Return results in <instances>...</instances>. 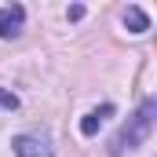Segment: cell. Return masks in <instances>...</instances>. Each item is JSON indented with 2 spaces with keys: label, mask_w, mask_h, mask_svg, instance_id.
<instances>
[{
  "label": "cell",
  "mask_w": 157,
  "mask_h": 157,
  "mask_svg": "<svg viewBox=\"0 0 157 157\" xmlns=\"http://www.w3.org/2000/svg\"><path fill=\"white\" fill-rule=\"evenodd\" d=\"M124 26H128L132 33H146V29H150V18H146V11H143V7H135V4H132V7H124Z\"/></svg>",
  "instance_id": "5b68a950"
},
{
  "label": "cell",
  "mask_w": 157,
  "mask_h": 157,
  "mask_svg": "<svg viewBox=\"0 0 157 157\" xmlns=\"http://www.w3.org/2000/svg\"><path fill=\"white\" fill-rule=\"evenodd\" d=\"M11 150H15V157H55L48 139H40V135H15Z\"/></svg>",
  "instance_id": "3957f363"
},
{
  "label": "cell",
  "mask_w": 157,
  "mask_h": 157,
  "mask_svg": "<svg viewBox=\"0 0 157 157\" xmlns=\"http://www.w3.org/2000/svg\"><path fill=\"white\" fill-rule=\"evenodd\" d=\"M22 26H26V7H22V4H4V7H0V37L4 40L18 37Z\"/></svg>",
  "instance_id": "7a4b0ae2"
},
{
  "label": "cell",
  "mask_w": 157,
  "mask_h": 157,
  "mask_svg": "<svg viewBox=\"0 0 157 157\" xmlns=\"http://www.w3.org/2000/svg\"><path fill=\"white\" fill-rule=\"evenodd\" d=\"M0 110H18V95L7 91V88H0Z\"/></svg>",
  "instance_id": "8992f818"
},
{
  "label": "cell",
  "mask_w": 157,
  "mask_h": 157,
  "mask_svg": "<svg viewBox=\"0 0 157 157\" xmlns=\"http://www.w3.org/2000/svg\"><path fill=\"white\" fill-rule=\"evenodd\" d=\"M154 121H157V99H143V106L128 117V124L110 139V154H113V157H124L128 150L143 146V143L150 139V132H154Z\"/></svg>",
  "instance_id": "6da1fadb"
},
{
  "label": "cell",
  "mask_w": 157,
  "mask_h": 157,
  "mask_svg": "<svg viewBox=\"0 0 157 157\" xmlns=\"http://www.w3.org/2000/svg\"><path fill=\"white\" fill-rule=\"evenodd\" d=\"M106 117H113V106H110V102H102L99 110H91L88 117L80 121V135H88V139H91V135H95V132L106 124Z\"/></svg>",
  "instance_id": "277c9868"
}]
</instances>
